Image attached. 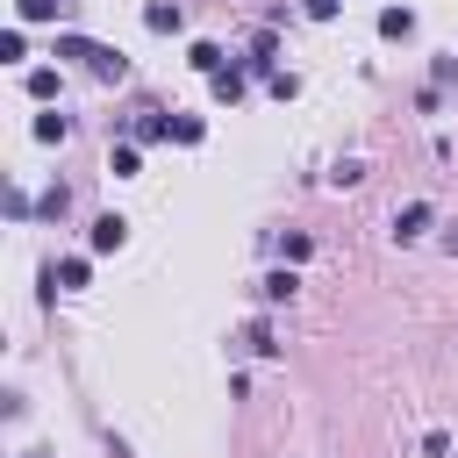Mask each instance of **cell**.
<instances>
[{"label": "cell", "instance_id": "3", "mask_svg": "<svg viewBox=\"0 0 458 458\" xmlns=\"http://www.w3.org/2000/svg\"><path fill=\"white\" fill-rule=\"evenodd\" d=\"M122 243H129V222L122 215H100L93 222V250H122Z\"/></svg>", "mask_w": 458, "mask_h": 458}, {"label": "cell", "instance_id": "10", "mask_svg": "<svg viewBox=\"0 0 458 458\" xmlns=\"http://www.w3.org/2000/svg\"><path fill=\"white\" fill-rule=\"evenodd\" d=\"M308 14H315V21H329V14H336V0H308Z\"/></svg>", "mask_w": 458, "mask_h": 458}, {"label": "cell", "instance_id": "2", "mask_svg": "<svg viewBox=\"0 0 458 458\" xmlns=\"http://www.w3.org/2000/svg\"><path fill=\"white\" fill-rule=\"evenodd\" d=\"M422 229H429V208H422V200H408V208L394 215V236H401V243H415Z\"/></svg>", "mask_w": 458, "mask_h": 458}, {"label": "cell", "instance_id": "6", "mask_svg": "<svg viewBox=\"0 0 458 458\" xmlns=\"http://www.w3.org/2000/svg\"><path fill=\"white\" fill-rule=\"evenodd\" d=\"M408 29H415L408 7H386V14H379V36H408Z\"/></svg>", "mask_w": 458, "mask_h": 458}, {"label": "cell", "instance_id": "11", "mask_svg": "<svg viewBox=\"0 0 458 458\" xmlns=\"http://www.w3.org/2000/svg\"><path fill=\"white\" fill-rule=\"evenodd\" d=\"M29 458H36V451H29Z\"/></svg>", "mask_w": 458, "mask_h": 458}, {"label": "cell", "instance_id": "7", "mask_svg": "<svg viewBox=\"0 0 458 458\" xmlns=\"http://www.w3.org/2000/svg\"><path fill=\"white\" fill-rule=\"evenodd\" d=\"M186 57H193V72H208V79H215V72H222V50H215V43H193V50H186Z\"/></svg>", "mask_w": 458, "mask_h": 458}, {"label": "cell", "instance_id": "4", "mask_svg": "<svg viewBox=\"0 0 458 458\" xmlns=\"http://www.w3.org/2000/svg\"><path fill=\"white\" fill-rule=\"evenodd\" d=\"M293 286H301V279H293V265H286V272H272L258 293H265V301H293Z\"/></svg>", "mask_w": 458, "mask_h": 458}, {"label": "cell", "instance_id": "9", "mask_svg": "<svg viewBox=\"0 0 458 458\" xmlns=\"http://www.w3.org/2000/svg\"><path fill=\"white\" fill-rule=\"evenodd\" d=\"M14 7H21V21H43V14L57 7V0H14Z\"/></svg>", "mask_w": 458, "mask_h": 458}, {"label": "cell", "instance_id": "5", "mask_svg": "<svg viewBox=\"0 0 458 458\" xmlns=\"http://www.w3.org/2000/svg\"><path fill=\"white\" fill-rule=\"evenodd\" d=\"M143 21L165 36V29H179V7H172V0H150V14H143Z\"/></svg>", "mask_w": 458, "mask_h": 458}, {"label": "cell", "instance_id": "8", "mask_svg": "<svg viewBox=\"0 0 458 458\" xmlns=\"http://www.w3.org/2000/svg\"><path fill=\"white\" fill-rule=\"evenodd\" d=\"M236 93H243V72L222 64V72H215V100H236Z\"/></svg>", "mask_w": 458, "mask_h": 458}, {"label": "cell", "instance_id": "1", "mask_svg": "<svg viewBox=\"0 0 458 458\" xmlns=\"http://www.w3.org/2000/svg\"><path fill=\"white\" fill-rule=\"evenodd\" d=\"M57 57H79L93 79H122L129 64H122V50H107V43H86V36H57Z\"/></svg>", "mask_w": 458, "mask_h": 458}]
</instances>
